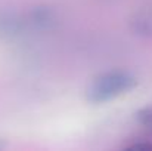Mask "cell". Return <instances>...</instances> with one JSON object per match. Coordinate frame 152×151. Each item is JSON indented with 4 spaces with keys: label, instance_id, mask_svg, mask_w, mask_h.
Returning a JSON list of instances; mask_svg holds the SVG:
<instances>
[{
    "label": "cell",
    "instance_id": "cell-1",
    "mask_svg": "<svg viewBox=\"0 0 152 151\" xmlns=\"http://www.w3.org/2000/svg\"><path fill=\"white\" fill-rule=\"evenodd\" d=\"M137 86L134 74L126 70H111L96 76L86 89V99L90 104H105L115 99Z\"/></svg>",
    "mask_w": 152,
    "mask_h": 151
},
{
    "label": "cell",
    "instance_id": "cell-3",
    "mask_svg": "<svg viewBox=\"0 0 152 151\" xmlns=\"http://www.w3.org/2000/svg\"><path fill=\"white\" fill-rule=\"evenodd\" d=\"M136 119L142 126H145L149 130H152V107H146V108L139 110L136 113Z\"/></svg>",
    "mask_w": 152,
    "mask_h": 151
},
{
    "label": "cell",
    "instance_id": "cell-4",
    "mask_svg": "<svg viewBox=\"0 0 152 151\" xmlns=\"http://www.w3.org/2000/svg\"><path fill=\"white\" fill-rule=\"evenodd\" d=\"M126 148L129 150H143V151H149L152 150V144L149 141H140V142H134V144H130L127 145Z\"/></svg>",
    "mask_w": 152,
    "mask_h": 151
},
{
    "label": "cell",
    "instance_id": "cell-2",
    "mask_svg": "<svg viewBox=\"0 0 152 151\" xmlns=\"http://www.w3.org/2000/svg\"><path fill=\"white\" fill-rule=\"evenodd\" d=\"M130 30L137 37H152V3L134 12L130 19Z\"/></svg>",
    "mask_w": 152,
    "mask_h": 151
}]
</instances>
